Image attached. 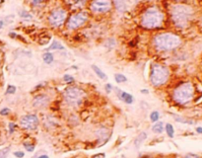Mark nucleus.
<instances>
[{
	"instance_id": "obj_9",
	"label": "nucleus",
	"mask_w": 202,
	"mask_h": 158,
	"mask_svg": "<svg viewBox=\"0 0 202 158\" xmlns=\"http://www.w3.org/2000/svg\"><path fill=\"white\" fill-rule=\"evenodd\" d=\"M113 8V4L109 0H94L89 2V10L94 15H103L109 13Z\"/></svg>"
},
{
	"instance_id": "obj_7",
	"label": "nucleus",
	"mask_w": 202,
	"mask_h": 158,
	"mask_svg": "<svg viewBox=\"0 0 202 158\" xmlns=\"http://www.w3.org/2000/svg\"><path fill=\"white\" fill-rule=\"evenodd\" d=\"M68 12L64 7H55L47 16V23L53 29H59L66 23Z\"/></svg>"
},
{
	"instance_id": "obj_27",
	"label": "nucleus",
	"mask_w": 202,
	"mask_h": 158,
	"mask_svg": "<svg viewBox=\"0 0 202 158\" xmlns=\"http://www.w3.org/2000/svg\"><path fill=\"white\" fill-rule=\"evenodd\" d=\"M113 85H111V83H108V84H106L105 85V90H106V92L108 93V94H109L111 91H113Z\"/></svg>"
},
{
	"instance_id": "obj_28",
	"label": "nucleus",
	"mask_w": 202,
	"mask_h": 158,
	"mask_svg": "<svg viewBox=\"0 0 202 158\" xmlns=\"http://www.w3.org/2000/svg\"><path fill=\"white\" fill-rule=\"evenodd\" d=\"M10 114V109L9 108H3L0 111V115L1 116H8Z\"/></svg>"
},
{
	"instance_id": "obj_20",
	"label": "nucleus",
	"mask_w": 202,
	"mask_h": 158,
	"mask_svg": "<svg viewBox=\"0 0 202 158\" xmlns=\"http://www.w3.org/2000/svg\"><path fill=\"white\" fill-rule=\"evenodd\" d=\"M165 129H166V132H167L168 136L173 137V135H175V129H173V126L171 125V124H166Z\"/></svg>"
},
{
	"instance_id": "obj_5",
	"label": "nucleus",
	"mask_w": 202,
	"mask_h": 158,
	"mask_svg": "<svg viewBox=\"0 0 202 158\" xmlns=\"http://www.w3.org/2000/svg\"><path fill=\"white\" fill-rule=\"evenodd\" d=\"M173 100L178 105H187L194 97V87L189 81L182 82L173 89L172 93Z\"/></svg>"
},
{
	"instance_id": "obj_3",
	"label": "nucleus",
	"mask_w": 202,
	"mask_h": 158,
	"mask_svg": "<svg viewBox=\"0 0 202 158\" xmlns=\"http://www.w3.org/2000/svg\"><path fill=\"white\" fill-rule=\"evenodd\" d=\"M170 15L173 24L178 29H183L188 26L189 22L191 21L193 10L188 5L176 3L171 7Z\"/></svg>"
},
{
	"instance_id": "obj_19",
	"label": "nucleus",
	"mask_w": 202,
	"mask_h": 158,
	"mask_svg": "<svg viewBox=\"0 0 202 158\" xmlns=\"http://www.w3.org/2000/svg\"><path fill=\"white\" fill-rule=\"evenodd\" d=\"M114 80H116V83H124L127 81V77L125 75L121 74V73H116L114 75Z\"/></svg>"
},
{
	"instance_id": "obj_25",
	"label": "nucleus",
	"mask_w": 202,
	"mask_h": 158,
	"mask_svg": "<svg viewBox=\"0 0 202 158\" xmlns=\"http://www.w3.org/2000/svg\"><path fill=\"white\" fill-rule=\"evenodd\" d=\"M63 81H64V82L70 84V83H73V82H74L75 79H74V77H73L72 75H70V74H65V75L63 76Z\"/></svg>"
},
{
	"instance_id": "obj_21",
	"label": "nucleus",
	"mask_w": 202,
	"mask_h": 158,
	"mask_svg": "<svg viewBox=\"0 0 202 158\" xmlns=\"http://www.w3.org/2000/svg\"><path fill=\"white\" fill-rule=\"evenodd\" d=\"M23 146L28 152H33L34 150H35V148H36V145L34 144V143L30 142V141H24L23 142Z\"/></svg>"
},
{
	"instance_id": "obj_18",
	"label": "nucleus",
	"mask_w": 202,
	"mask_h": 158,
	"mask_svg": "<svg viewBox=\"0 0 202 158\" xmlns=\"http://www.w3.org/2000/svg\"><path fill=\"white\" fill-rule=\"evenodd\" d=\"M113 6L114 8L117 10V11H119V12H124L125 9H126V3L124 1H113Z\"/></svg>"
},
{
	"instance_id": "obj_36",
	"label": "nucleus",
	"mask_w": 202,
	"mask_h": 158,
	"mask_svg": "<svg viewBox=\"0 0 202 158\" xmlns=\"http://www.w3.org/2000/svg\"><path fill=\"white\" fill-rule=\"evenodd\" d=\"M196 131H197L198 134H202V128H201V126H198V128H196Z\"/></svg>"
},
{
	"instance_id": "obj_6",
	"label": "nucleus",
	"mask_w": 202,
	"mask_h": 158,
	"mask_svg": "<svg viewBox=\"0 0 202 158\" xmlns=\"http://www.w3.org/2000/svg\"><path fill=\"white\" fill-rule=\"evenodd\" d=\"M86 97V92L78 86H69L64 90L63 99L67 105L77 107L82 104Z\"/></svg>"
},
{
	"instance_id": "obj_10",
	"label": "nucleus",
	"mask_w": 202,
	"mask_h": 158,
	"mask_svg": "<svg viewBox=\"0 0 202 158\" xmlns=\"http://www.w3.org/2000/svg\"><path fill=\"white\" fill-rule=\"evenodd\" d=\"M40 124V118L36 114H28L20 119V126L26 131H34Z\"/></svg>"
},
{
	"instance_id": "obj_31",
	"label": "nucleus",
	"mask_w": 202,
	"mask_h": 158,
	"mask_svg": "<svg viewBox=\"0 0 202 158\" xmlns=\"http://www.w3.org/2000/svg\"><path fill=\"white\" fill-rule=\"evenodd\" d=\"M176 121H178V122H181V123H183V124H193V122H191V121L181 120V118H178V117H176Z\"/></svg>"
},
{
	"instance_id": "obj_12",
	"label": "nucleus",
	"mask_w": 202,
	"mask_h": 158,
	"mask_svg": "<svg viewBox=\"0 0 202 158\" xmlns=\"http://www.w3.org/2000/svg\"><path fill=\"white\" fill-rule=\"evenodd\" d=\"M116 92L117 97H118L121 101H123L124 103L128 104V105L133 103L134 98L132 95L129 94V93H127L125 91H121V90H119L118 88H116Z\"/></svg>"
},
{
	"instance_id": "obj_16",
	"label": "nucleus",
	"mask_w": 202,
	"mask_h": 158,
	"mask_svg": "<svg viewBox=\"0 0 202 158\" xmlns=\"http://www.w3.org/2000/svg\"><path fill=\"white\" fill-rule=\"evenodd\" d=\"M43 60H44V62L46 63V64L52 63V61L54 60V56H53V53L49 52H46L43 55Z\"/></svg>"
},
{
	"instance_id": "obj_22",
	"label": "nucleus",
	"mask_w": 202,
	"mask_h": 158,
	"mask_svg": "<svg viewBox=\"0 0 202 158\" xmlns=\"http://www.w3.org/2000/svg\"><path fill=\"white\" fill-rule=\"evenodd\" d=\"M19 15H20V17L22 19H25V20H31L33 19V16L32 14H31L30 12H28L27 10H22L19 12Z\"/></svg>"
},
{
	"instance_id": "obj_13",
	"label": "nucleus",
	"mask_w": 202,
	"mask_h": 158,
	"mask_svg": "<svg viewBox=\"0 0 202 158\" xmlns=\"http://www.w3.org/2000/svg\"><path fill=\"white\" fill-rule=\"evenodd\" d=\"M146 138H147V134H146L145 131L140 132V134L136 136L135 139H134V146H135L136 148H139L140 145L142 144L143 141H144Z\"/></svg>"
},
{
	"instance_id": "obj_8",
	"label": "nucleus",
	"mask_w": 202,
	"mask_h": 158,
	"mask_svg": "<svg viewBox=\"0 0 202 158\" xmlns=\"http://www.w3.org/2000/svg\"><path fill=\"white\" fill-rule=\"evenodd\" d=\"M90 19V13L87 10H81L78 12L73 13L72 15L68 17L66 21V28L70 31H75L88 23Z\"/></svg>"
},
{
	"instance_id": "obj_23",
	"label": "nucleus",
	"mask_w": 202,
	"mask_h": 158,
	"mask_svg": "<svg viewBox=\"0 0 202 158\" xmlns=\"http://www.w3.org/2000/svg\"><path fill=\"white\" fill-rule=\"evenodd\" d=\"M160 119V114L158 111H153L150 114V121L152 123H157Z\"/></svg>"
},
{
	"instance_id": "obj_4",
	"label": "nucleus",
	"mask_w": 202,
	"mask_h": 158,
	"mask_svg": "<svg viewBox=\"0 0 202 158\" xmlns=\"http://www.w3.org/2000/svg\"><path fill=\"white\" fill-rule=\"evenodd\" d=\"M170 76V69L166 65L157 62L152 63L149 73V80L150 83L155 88H160V87L164 86L169 81Z\"/></svg>"
},
{
	"instance_id": "obj_17",
	"label": "nucleus",
	"mask_w": 202,
	"mask_h": 158,
	"mask_svg": "<svg viewBox=\"0 0 202 158\" xmlns=\"http://www.w3.org/2000/svg\"><path fill=\"white\" fill-rule=\"evenodd\" d=\"M152 131L153 132H155V134H162L163 131H164V123L162 122H157L154 124V126H152Z\"/></svg>"
},
{
	"instance_id": "obj_11",
	"label": "nucleus",
	"mask_w": 202,
	"mask_h": 158,
	"mask_svg": "<svg viewBox=\"0 0 202 158\" xmlns=\"http://www.w3.org/2000/svg\"><path fill=\"white\" fill-rule=\"evenodd\" d=\"M50 102V98L46 94H38L33 100V107L36 109H41L47 106Z\"/></svg>"
},
{
	"instance_id": "obj_38",
	"label": "nucleus",
	"mask_w": 202,
	"mask_h": 158,
	"mask_svg": "<svg viewBox=\"0 0 202 158\" xmlns=\"http://www.w3.org/2000/svg\"><path fill=\"white\" fill-rule=\"evenodd\" d=\"M141 93H143V94H148V93H149V91H148L147 89H142L141 90Z\"/></svg>"
},
{
	"instance_id": "obj_37",
	"label": "nucleus",
	"mask_w": 202,
	"mask_h": 158,
	"mask_svg": "<svg viewBox=\"0 0 202 158\" xmlns=\"http://www.w3.org/2000/svg\"><path fill=\"white\" fill-rule=\"evenodd\" d=\"M38 158H49V155H46V154H43V155H40Z\"/></svg>"
},
{
	"instance_id": "obj_26",
	"label": "nucleus",
	"mask_w": 202,
	"mask_h": 158,
	"mask_svg": "<svg viewBox=\"0 0 202 158\" xmlns=\"http://www.w3.org/2000/svg\"><path fill=\"white\" fill-rule=\"evenodd\" d=\"M16 90H17L16 86H14V85H8V86H7V89H6V94H7V95L15 94Z\"/></svg>"
},
{
	"instance_id": "obj_2",
	"label": "nucleus",
	"mask_w": 202,
	"mask_h": 158,
	"mask_svg": "<svg viewBox=\"0 0 202 158\" xmlns=\"http://www.w3.org/2000/svg\"><path fill=\"white\" fill-rule=\"evenodd\" d=\"M152 44L158 52H172L181 45V38L172 32L158 33L153 37Z\"/></svg>"
},
{
	"instance_id": "obj_30",
	"label": "nucleus",
	"mask_w": 202,
	"mask_h": 158,
	"mask_svg": "<svg viewBox=\"0 0 202 158\" xmlns=\"http://www.w3.org/2000/svg\"><path fill=\"white\" fill-rule=\"evenodd\" d=\"M15 129H16V125L14 123H10L9 124V132H10V134H12L14 131H15Z\"/></svg>"
},
{
	"instance_id": "obj_14",
	"label": "nucleus",
	"mask_w": 202,
	"mask_h": 158,
	"mask_svg": "<svg viewBox=\"0 0 202 158\" xmlns=\"http://www.w3.org/2000/svg\"><path fill=\"white\" fill-rule=\"evenodd\" d=\"M65 47H64L63 45H61L59 42L56 41V40H54V41L52 42V44L50 45V46L47 47L46 50V52H51V50H64Z\"/></svg>"
},
{
	"instance_id": "obj_29",
	"label": "nucleus",
	"mask_w": 202,
	"mask_h": 158,
	"mask_svg": "<svg viewBox=\"0 0 202 158\" xmlns=\"http://www.w3.org/2000/svg\"><path fill=\"white\" fill-rule=\"evenodd\" d=\"M14 155H15L17 158H23L25 156V153L22 150H19V151L14 152Z\"/></svg>"
},
{
	"instance_id": "obj_35",
	"label": "nucleus",
	"mask_w": 202,
	"mask_h": 158,
	"mask_svg": "<svg viewBox=\"0 0 202 158\" xmlns=\"http://www.w3.org/2000/svg\"><path fill=\"white\" fill-rule=\"evenodd\" d=\"M4 25H5V22L3 21V20H0V30L4 27Z\"/></svg>"
},
{
	"instance_id": "obj_1",
	"label": "nucleus",
	"mask_w": 202,
	"mask_h": 158,
	"mask_svg": "<svg viewBox=\"0 0 202 158\" xmlns=\"http://www.w3.org/2000/svg\"><path fill=\"white\" fill-rule=\"evenodd\" d=\"M165 12L161 7L153 5L143 11L140 16V26L146 30H156L163 27L165 23Z\"/></svg>"
},
{
	"instance_id": "obj_34",
	"label": "nucleus",
	"mask_w": 202,
	"mask_h": 158,
	"mask_svg": "<svg viewBox=\"0 0 202 158\" xmlns=\"http://www.w3.org/2000/svg\"><path fill=\"white\" fill-rule=\"evenodd\" d=\"M44 3V1H32L31 2V4H33V5H39V4H43Z\"/></svg>"
},
{
	"instance_id": "obj_24",
	"label": "nucleus",
	"mask_w": 202,
	"mask_h": 158,
	"mask_svg": "<svg viewBox=\"0 0 202 158\" xmlns=\"http://www.w3.org/2000/svg\"><path fill=\"white\" fill-rule=\"evenodd\" d=\"M9 152H10V147H9V146H8V147L3 148V149H1V150H0V158H7Z\"/></svg>"
},
{
	"instance_id": "obj_15",
	"label": "nucleus",
	"mask_w": 202,
	"mask_h": 158,
	"mask_svg": "<svg viewBox=\"0 0 202 158\" xmlns=\"http://www.w3.org/2000/svg\"><path fill=\"white\" fill-rule=\"evenodd\" d=\"M92 69H93V71L95 72V74H96L100 79H102V80H106V73L103 72L99 66H97V65H95V64H93V65H92Z\"/></svg>"
},
{
	"instance_id": "obj_33",
	"label": "nucleus",
	"mask_w": 202,
	"mask_h": 158,
	"mask_svg": "<svg viewBox=\"0 0 202 158\" xmlns=\"http://www.w3.org/2000/svg\"><path fill=\"white\" fill-rule=\"evenodd\" d=\"M9 37H11V38L12 39H15V38H18V35H17L16 33H13V32H11V33H9Z\"/></svg>"
},
{
	"instance_id": "obj_32",
	"label": "nucleus",
	"mask_w": 202,
	"mask_h": 158,
	"mask_svg": "<svg viewBox=\"0 0 202 158\" xmlns=\"http://www.w3.org/2000/svg\"><path fill=\"white\" fill-rule=\"evenodd\" d=\"M183 158H199V156H198V155H196V154L189 153V154H186Z\"/></svg>"
}]
</instances>
